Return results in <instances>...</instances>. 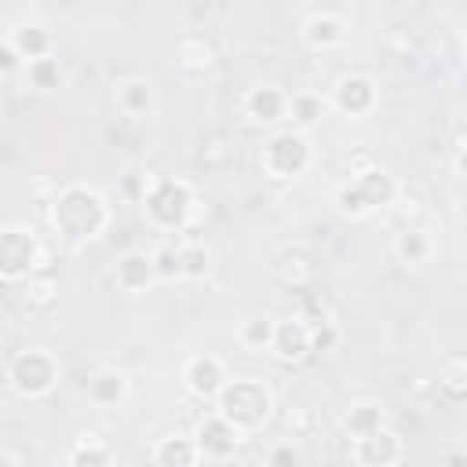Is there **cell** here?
Instances as JSON below:
<instances>
[{
  "label": "cell",
  "instance_id": "6da1fadb",
  "mask_svg": "<svg viewBox=\"0 0 467 467\" xmlns=\"http://www.w3.org/2000/svg\"><path fill=\"white\" fill-rule=\"evenodd\" d=\"M47 219L58 234V241H66L69 248H84L109 226L113 212L95 186L69 182L47 201Z\"/></svg>",
  "mask_w": 467,
  "mask_h": 467
},
{
  "label": "cell",
  "instance_id": "7a4b0ae2",
  "mask_svg": "<svg viewBox=\"0 0 467 467\" xmlns=\"http://www.w3.org/2000/svg\"><path fill=\"white\" fill-rule=\"evenodd\" d=\"M215 412L237 427L244 438L248 434H259L270 420H274V394L263 379L255 376H237L223 387V394L215 398Z\"/></svg>",
  "mask_w": 467,
  "mask_h": 467
},
{
  "label": "cell",
  "instance_id": "3957f363",
  "mask_svg": "<svg viewBox=\"0 0 467 467\" xmlns=\"http://www.w3.org/2000/svg\"><path fill=\"white\" fill-rule=\"evenodd\" d=\"M310 164H314V142L299 128L274 131L259 150V168L274 182H296L310 171Z\"/></svg>",
  "mask_w": 467,
  "mask_h": 467
},
{
  "label": "cell",
  "instance_id": "277c9868",
  "mask_svg": "<svg viewBox=\"0 0 467 467\" xmlns=\"http://www.w3.org/2000/svg\"><path fill=\"white\" fill-rule=\"evenodd\" d=\"M51 270V252L29 226H4L0 234V277L7 285H22L29 274Z\"/></svg>",
  "mask_w": 467,
  "mask_h": 467
},
{
  "label": "cell",
  "instance_id": "5b68a950",
  "mask_svg": "<svg viewBox=\"0 0 467 467\" xmlns=\"http://www.w3.org/2000/svg\"><path fill=\"white\" fill-rule=\"evenodd\" d=\"M142 212H146V223L161 234H179L193 223V212H197V193L186 179H164L161 190L153 197L142 201Z\"/></svg>",
  "mask_w": 467,
  "mask_h": 467
},
{
  "label": "cell",
  "instance_id": "8992f818",
  "mask_svg": "<svg viewBox=\"0 0 467 467\" xmlns=\"http://www.w3.org/2000/svg\"><path fill=\"white\" fill-rule=\"evenodd\" d=\"M7 387L18 398H44L58 383V361L47 347H26L7 358Z\"/></svg>",
  "mask_w": 467,
  "mask_h": 467
},
{
  "label": "cell",
  "instance_id": "52a82bcc",
  "mask_svg": "<svg viewBox=\"0 0 467 467\" xmlns=\"http://www.w3.org/2000/svg\"><path fill=\"white\" fill-rule=\"evenodd\" d=\"M350 460L358 467H401L405 460V438L394 427H379L358 441H350Z\"/></svg>",
  "mask_w": 467,
  "mask_h": 467
},
{
  "label": "cell",
  "instance_id": "ba28073f",
  "mask_svg": "<svg viewBox=\"0 0 467 467\" xmlns=\"http://www.w3.org/2000/svg\"><path fill=\"white\" fill-rule=\"evenodd\" d=\"M226 383H230L226 365L215 354H193V358H186V365H182V387H186L190 398L215 405V398L223 394Z\"/></svg>",
  "mask_w": 467,
  "mask_h": 467
},
{
  "label": "cell",
  "instance_id": "9c48e42d",
  "mask_svg": "<svg viewBox=\"0 0 467 467\" xmlns=\"http://www.w3.org/2000/svg\"><path fill=\"white\" fill-rule=\"evenodd\" d=\"M241 431L230 427L219 412H208L197 420L193 427V441L201 449V460H212V463H223V460H234V452L241 449Z\"/></svg>",
  "mask_w": 467,
  "mask_h": 467
},
{
  "label": "cell",
  "instance_id": "30bf717a",
  "mask_svg": "<svg viewBox=\"0 0 467 467\" xmlns=\"http://www.w3.org/2000/svg\"><path fill=\"white\" fill-rule=\"evenodd\" d=\"M270 354L281 361V365H299L314 354V328L303 321V317H277L274 325V343H270Z\"/></svg>",
  "mask_w": 467,
  "mask_h": 467
},
{
  "label": "cell",
  "instance_id": "8fae6325",
  "mask_svg": "<svg viewBox=\"0 0 467 467\" xmlns=\"http://www.w3.org/2000/svg\"><path fill=\"white\" fill-rule=\"evenodd\" d=\"M328 106L339 109L343 117H365L376 106V84L365 73H343L328 91Z\"/></svg>",
  "mask_w": 467,
  "mask_h": 467
},
{
  "label": "cell",
  "instance_id": "7c38bea8",
  "mask_svg": "<svg viewBox=\"0 0 467 467\" xmlns=\"http://www.w3.org/2000/svg\"><path fill=\"white\" fill-rule=\"evenodd\" d=\"M171 62H175V69H182V73H190V77L208 73V69L219 62V44H215L204 29H190V33L175 36Z\"/></svg>",
  "mask_w": 467,
  "mask_h": 467
},
{
  "label": "cell",
  "instance_id": "4fadbf2b",
  "mask_svg": "<svg viewBox=\"0 0 467 467\" xmlns=\"http://www.w3.org/2000/svg\"><path fill=\"white\" fill-rule=\"evenodd\" d=\"M113 281H117V288H124V292H146V288H153V285L161 281V277H157L153 252H139V248L124 252V255L117 259V266H113Z\"/></svg>",
  "mask_w": 467,
  "mask_h": 467
},
{
  "label": "cell",
  "instance_id": "5bb4252c",
  "mask_svg": "<svg viewBox=\"0 0 467 467\" xmlns=\"http://www.w3.org/2000/svg\"><path fill=\"white\" fill-rule=\"evenodd\" d=\"M288 106H292V95H285L277 84H255L244 95V113L255 124H277V120H285L288 117Z\"/></svg>",
  "mask_w": 467,
  "mask_h": 467
},
{
  "label": "cell",
  "instance_id": "9a60e30c",
  "mask_svg": "<svg viewBox=\"0 0 467 467\" xmlns=\"http://www.w3.org/2000/svg\"><path fill=\"white\" fill-rule=\"evenodd\" d=\"M354 182H358V190H361V197L368 201L372 212H390L394 201H398L401 190H405V186H401L387 168H379V164H372L368 171H361Z\"/></svg>",
  "mask_w": 467,
  "mask_h": 467
},
{
  "label": "cell",
  "instance_id": "2e32d148",
  "mask_svg": "<svg viewBox=\"0 0 467 467\" xmlns=\"http://www.w3.org/2000/svg\"><path fill=\"white\" fill-rule=\"evenodd\" d=\"M270 277L288 292H306L314 285V277H317V266H314V259L306 252H281L270 263Z\"/></svg>",
  "mask_w": 467,
  "mask_h": 467
},
{
  "label": "cell",
  "instance_id": "e0dca14e",
  "mask_svg": "<svg viewBox=\"0 0 467 467\" xmlns=\"http://www.w3.org/2000/svg\"><path fill=\"white\" fill-rule=\"evenodd\" d=\"M303 40L310 51H336L347 40V22L336 11H314L303 22Z\"/></svg>",
  "mask_w": 467,
  "mask_h": 467
},
{
  "label": "cell",
  "instance_id": "ac0fdd59",
  "mask_svg": "<svg viewBox=\"0 0 467 467\" xmlns=\"http://www.w3.org/2000/svg\"><path fill=\"white\" fill-rule=\"evenodd\" d=\"M153 467H201V449L190 434H164L153 452H150Z\"/></svg>",
  "mask_w": 467,
  "mask_h": 467
},
{
  "label": "cell",
  "instance_id": "d6986e66",
  "mask_svg": "<svg viewBox=\"0 0 467 467\" xmlns=\"http://www.w3.org/2000/svg\"><path fill=\"white\" fill-rule=\"evenodd\" d=\"M18 299H22V306L33 310V314H47V310H55V306H58V277H55L51 270H44V274H29V277L22 281Z\"/></svg>",
  "mask_w": 467,
  "mask_h": 467
},
{
  "label": "cell",
  "instance_id": "ffe728a7",
  "mask_svg": "<svg viewBox=\"0 0 467 467\" xmlns=\"http://www.w3.org/2000/svg\"><path fill=\"white\" fill-rule=\"evenodd\" d=\"M113 99H117V109L124 117H150L153 113V84L146 77L120 80L117 91H113Z\"/></svg>",
  "mask_w": 467,
  "mask_h": 467
},
{
  "label": "cell",
  "instance_id": "44dd1931",
  "mask_svg": "<svg viewBox=\"0 0 467 467\" xmlns=\"http://www.w3.org/2000/svg\"><path fill=\"white\" fill-rule=\"evenodd\" d=\"M237 157V142L230 131H208L201 135V146H197V161L204 171H226Z\"/></svg>",
  "mask_w": 467,
  "mask_h": 467
},
{
  "label": "cell",
  "instance_id": "7402d4cb",
  "mask_svg": "<svg viewBox=\"0 0 467 467\" xmlns=\"http://www.w3.org/2000/svg\"><path fill=\"white\" fill-rule=\"evenodd\" d=\"M66 467H113V456H109L106 441L99 438V431H77Z\"/></svg>",
  "mask_w": 467,
  "mask_h": 467
},
{
  "label": "cell",
  "instance_id": "603a6c76",
  "mask_svg": "<svg viewBox=\"0 0 467 467\" xmlns=\"http://www.w3.org/2000/svg\"><path fill=\"white\" fill-rule=\"evenodd\" d=\"M431 252H434V241H431V234H427L423 226H405V230H398V237H394V255H398V263H405V266H423V263L431 259Z\"/></svg>",
  "mask_w": 467,
  "mask_h": 467
},
{
  "label": "cell",
  "instance_id": "cb8c5ba5",
  "mask_svg": "<svg viewBox=\"0 0 467 467\" xmlns=\"http://www.w3.org/2000/svg\"><path fill=\"white\" fill-rule=\"evenodd\" d=\"M88 398H91L95 405H106V409L120 405V401L128 398V376L117 372V368H99V372L88 379Z\"/></svg>",
  "mask_w": 467,
  "mask_h": 467
},
{
  "label": "cell",
  "instance_id": "d4e9b609",
  "mask_svg": "<svg viewBox=\"0 0 467 467\" xmlns=\"http://www.w3.org/2000/svg\"><path fill=\"white\" fill-rule=\"evenodd\" d=\"M7 36L15 40V47L22 51L26 62H36V58L51 55V29L44 22H26L18 29H7Z\"/></svg>",
  "mask_w": 467,
  "mask_h": 467
},
{
  "label": "cell",
  "instance_id": "484cf974",
  "mask_svg": "<svg viewBox=\"0 0 467 467\" xmlns=\"http://www.w3.org/2000/svg\"><path fill=\"white\" fill-rule=\"evenodd\" d=\"M438 387L449 398H467V354L463 350H449L438 358Z\"/></svg>",
  "mask_w": 467,
  "mask_h": 467
},
{
  "label": "cell",
  "instance_id": "4316f807",
  "mask_svg": "<svg viewBox=\"0 0 467 467\" xmlns=\"http://www.w3.org/2000/svg\"><path fill=\"white\" fill-rule=\"evenodd\" d=\"M379 427H383V409L376 401H354L343 412V431H347L350 441H358V438H365V434H372Z\"/></svg>",
  "mask_w": 467,
  "mask_h": 467
},
{
  "label": "cell",
  "instance_id": "83f0119b",
  "mask_svg": "<svg viewBox=\"0 0 467 467\" xmlns=\"http://www.w3.org/2000/svg\"><path fill=\"white\" fill-rule=\"evenodd\" d=\"M274 317H263V314H252V317H244L241 325H237V343L244 347V350H270V343H274Z\"/></svg>",
  "mask_w": 467,
  "mask_h": 467
},
{
  "label": "cell",
  "instance_id": "f1b7e54d",
  "mask_svg": "<svg viewBox=\"0 0 467 467\" xmlns=\"http://www.w3.org/2000/svg\"><path fill=\"white\" fill-rule=\"evenodd\" d=\"M26 80H29V88H36V91H51V88H58L62 84V62L55 58V55H47V58H36V62H26Z\"/></svg>",
  "mask_w": 467,
  "mask_h": 467
},
{
  "label": "cell",
  "instance_id": "f546056e",
  "mask_svg": "<svg viewBox=\"0 0 467 467\" xmlns=\"http://www.w3.org/2000/svg\"><path fill=\"white\" fill-rule=\"evenodd\" d=\"M288 117L296 120L299 131H306V128H314V124L325 117V99H321V95H310V91H299V95H292Z\"/></svg>",
  "mask_w": 467,
  "mask_h": 467
},
{
  "label": "cell",
  "instance_id": "4dcf8cb0",
  "mask_svg": "<svg viewBox=\"0 0 467 467\" xmlns=\"http://www.w3.org/2000/svg\"><path fill=\"white\" fill-rule=\"evenodd\" d=\"M336 212L339 215H347V219H365V215H372V208H368V201L361 197V190H358V182L354 179H343L339 186H336Z\"/></svg>",
  "mask_w": 467,
  "mask_h": 467
},
{
  "label": "cell",
  "instance_id": "1f68e13d",
  "mask_svg": "<svg viewBox=\"0 0 467 467\" xmlns=\"http://www.w3.org/2000/svg\"><path fill=\"white\" fill-rule=\"evenodd\" d=\"M179 255H182V281H201L212 274V252L197 241H186L179 244Z\"/></svg>",
  "mask_w": 467,
  "mask_h": 467
},
{
  "label": "cell",
  "instance_id": "d6a6232c",
  "mask_svg": "<svg viewBox=\"0 0 467 467\" xmlns=\"http://www.w3.org/2000/svg\"><path fill=\"white\" fill-rule=\"evenodd\" d=\"M153 263H157V277L161 281H182V255H179V244L164 241L157 252H153Z\"/></svg>",
  "mask_w": 467,
  "mask_h": 467
},
{
  "label": "cell",
  "instance_id": "836d02e7",
  "mask_svg": "<svg viewBox=\"0 0 467 467\" xmlns=\"http://www.w3.org/2000/svg\"><path fill=\"white\" fill-rule=\"evenodd\" d=\"M383 44H387L398 58H412V55L420 51V36H416L409 26H390L387 36H383Z\"/></svg>",
  "mask_w": 467,
  "mask_h": 467
},
{
  "label": "cell",
  "instance_id": "e575fe53",
  "mask_svg": "<svg viewBox=\"0 0 467 467\" xmlns=\"http://www.w3.org/2000/svg\"><path fill=\"white\" fill-rule=\"evenodd\" d=\"M18 69H26V58H22V51L15 47V40L4 33V36H0V73H4V77H15Z\"/></svg>",
  "mask_w": 467,
  "mask_h": 467
},
{
  "label": "cell",
  "instance_id": "d590c367",
  "mask_svg": "<svg viewBox=\"0 0 467 467\" xmlns=\"http://www.w3.org/2000/svg\"><path fill=\"white\" fill-rule=\"evenodd\" d=\"M390 215L398 219V226H401V230H405V226H412V219L420 215V197H416V193H409V190H401V197L394 201Z\"/></svg>",
  "mask_w": 467,
  "mask_h": 467
},
{
  "label": "cell",
  "instance_id": "8d00e7d4",
  "mask_svg": "<svg viewBox=\"0 0 467 467\" xmlns=\"http://www.w3.org/2000/svg\"><path fill=\"white\" fill-rule=\"evenodd\" d=\"M285 423H288L292 438H303V434H310V431H314V412H310L306 405H292V409L285 412Z\"/></svg>",
  "mask_w": 467,
  "mask_h": 467
},
{
  "label": "cell",
  "instance_id": "74e56055",
  "mask_svg": "<svg viewBox=\"0 0 467 467\" xmlns=\"http://www.w3.org/2000/svg\"><path fill=\"white\" fill-rule=\"evenodd\" d=\"M299 452L292 449V441H277L270 452H266V467H299Z\"/></svg>",
  "mask_w": 467,
  "mask_h": 467
},
{
  "label": "cell",
  "instance_id": "f35d334b",
  "mask_svg": "<svg viewBox=\"0 0 467 467\" xmlns=\"http://www.w3.org/2000/svg\"><path fill=\"white\" fill-rule=\"evenodd\" d=\"M438 467H467V452H463V449H449Z\"/></svg>",
  "mask_w": 467,
  "mask_h": 467
},
{
  "label": "cell",
  "instance_id": "ab89813d",
  "mask_svg": "<svg viewBox=\"0 0 467 467\" xmlns=\"http://www.w3.org/2000/svg\"><path fill=\"white\" fill-rule=\"evenodd\" d=\"M452 164H456V175H460V179H467V146L452 157Z\"/></svg>",
  "mask_w": 467,
  "mask_h": 467
},
{
  "label": "cell",
  "instance_id": "60d3db41",
  "mask_svg": "<svg viewBox=\"0 0 467 467\" xmlns=\"http://www.w3.org/2000/svg\"><path fill=\"white\" fill-rule=\"evenodd\" d=\"M463 58H467V29H463Z\"/></svg>",
  "mask_w": 467,
  "mask_h": 467
}]
</instances>
